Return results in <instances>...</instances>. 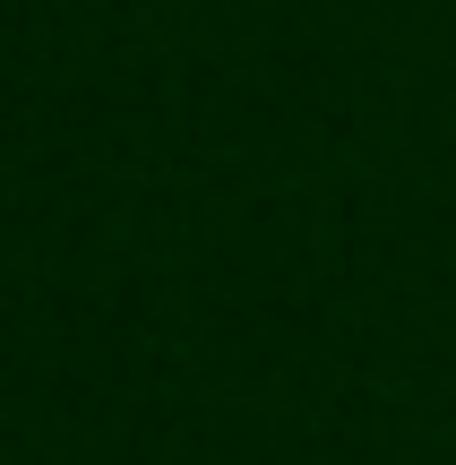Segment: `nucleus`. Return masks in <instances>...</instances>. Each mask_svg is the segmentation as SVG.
I'll return each instance as SVG.
<instances>
[]
</instances>
